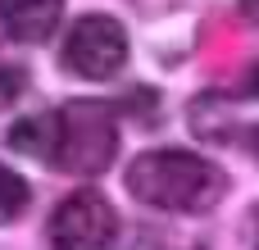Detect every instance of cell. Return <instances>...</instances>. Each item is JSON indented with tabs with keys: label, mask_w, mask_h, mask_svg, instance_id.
Listing matches in <instances>:
<instances>
[{
	"label": "cell",
	"mask_w": 259,
	"mask_h": 250,
	"mask_svg": "<svg viewBox=\"0 0 259 250\" xmlns=\"http://www.w3.org/2000/svg\"><path fill=\"white\" fill-rule=\"evenodd\" d=\"M23 82H27L23 68H0V105H9V100L23 91Z\"/></svg>",
	"instance_id": "ba28073f"
},
{
	"label": "cell",
	"mask_w": 259,
	"mask_h": 250,
	"mask_svg": "<svg viewBox=\"0 0 259 250\" xmlns=\"http://www.w3.org/2000/svg\"><path fill=\"white\" fill-rule=\"evenodd\" d=\"M127 64V32L118 18L109 14H87L73 23V32L64 36V68H73L77 77L105 82Z\"/></svg>",
	"instance_id": "277c9868"
},
{
	"label": "cell",
	"mask_w": 259,
	"mask_h": 250,
	"mask_svg": "<svg viewBox=\"0 0 259 250\" xmlns=\"http://www.w3.org/2000/svg\"><path fill=\"white\" fill-rule=\"evenodd\" d=\"M123 178L141 205L168 214H205L228 191V173L191 150H146L127 164Z\"/></svg>",
	"instance_id": "6da1fadb"
},
{
	"label": "cell",
	"mask_w": 259,
	"mask_h": 250,
	"mask_svg": "<svg viewBox=\"0 0 259 250\" xmlns=\"http://www.w3.org/2000/svg\"><path fill=\"white\" fill-rule=\"evenodd\" d=\"M237 9H241L250 23H259V0H237Z\"/></svg>",
	"instance_id": "9c48e42d"
},
{
	"label": "cell",
	"mask_w": 259,
	"mask_h": 250,
	"mask_svg": "<svg viewBox=\"0 0 259 250\" xmlns=\"http://www.w3.org/2000/svg\"><path fill=\"white\" fill-rule=\"evenodd\" d=\"M114 228H118L114 205L87 187V191H73L55 205L46 237H50V250H109Z\"/></svg>",
	"instance_id": "3957f363"
},
{
	"label": "cell",
	"mask_w": 259,
	"mask_h": 250,
	"mask_svg": "<svg viewBox=\"0 0 259 250\" xmlns=\"http://www.w3.org/2000/svg\"><path fill=\"white\" fill-rule=\"evenodd\" d=\"M250 228H255V241H250V250H259V210L250 214Z\"/></svg>",
	"instance_id": "30bf717a"
},
{
	"label": "cell",
	"mask_w": 259,
	"mask_h": 250,
	"mask_svg": "<svg viewBox=\"0 0 259 250\" xmlns=\"http://www.w3.org/2000/svg\"><path fill=\"white\" fill-rule=\"evenodd\" d=\"M9 146L32 155V159H46L50 164V146H55V109L46 114H32V118H18L9 128Z\"/></svg>",
	"instance_id": "8992f818"
},
{
	"label": "cell",
	"mask_w": 259,
	"mask_h": 250,
	"mask_svg": "<svg viewBox=\"0 0 259 250\" xmlns=\"http://www.w3.org/2000/svg\"><path fill=\"white\" fill-rule=\"evenodd\" d=\"M23 210H27V182H23L14 169H5V164H0V223L18 219Z\"/></svg>",
	"instance_id": "52a82bcc"
},
{
	"label": "cell",
	"mask_w": 259,
	"mask_h": 250,
	"mask_svg": "<svg viewBox=\"0 0 259 250\" xmlns=\"http://www.w3.org/2000/svg\"><path fill=\"white\" fill-rule=\"evenodd\" d=\"M59 14H64V0H0V27H5V36H14L23 46L46 41L59 27Z\"/></svg>",
	"instance_id": "5b68a950"
},
{
	"label": "cell",
	"mask_w": 259,
	"mask_h": 250,
	"mask_svg": "<svg viewBox=\"0 0 259 250\" xmlns=\"http://www.w3.org/2000/svg\"><path fill=\"white\" fill-rule=\"evenodd\" d=\"M118 150V123L114 109L100 100H73L55 109V146L50 164L64 173H105Z\"/></svg>",
	"instance_id": "7a4b0ae2"
},
{
	"label": "cell",
	"mask_w": 259,
	"mask_h": 250,
	"mask_svg": "<svg viewBox=\"0 0 259 250\" xmlns=\"http://www.w3.org/2000/svg\"><path fill=\"white\" fill-rule=\"evenodd\" d=\"M255 150H259V128H255Z\"/></svg>",
	"instance_id": "8fae6325"
}]
</instances>
